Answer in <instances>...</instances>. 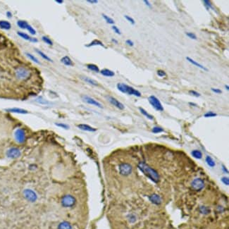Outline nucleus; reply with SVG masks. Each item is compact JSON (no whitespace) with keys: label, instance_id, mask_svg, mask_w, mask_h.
<instances>
[{"label":"nucleus","instance_id":"nucleus-32","mask_svg":"<svg viewBox=\"0 0 229 229\" xmlns=\"http://www.w3.org/2000/svg\"><path fill=\"white\" fill-rule=\"evenodd\" d=\"M36 102H38V103L41 104V105H48V104H49V102H48V101H47L46 100H44V98H42V97H37V100H36Z\"/></svg>","mask_w":229,"mask_h":229},{"label":"nucleus","instance_id":"nucleus-38","mask_svg":"<svg viewBox=\"0 0 229 229\" xmlns=\"http://www.w3.org/2000/svg\"><path fill=\"white\" fill-rule=\"evenodd\" d=\"M26 30H28V31L30 32V34H32V35H35V34H36V30H35V29H34L33 28H32V27L31 26V25H28V27H27Z\"/></svg>","mask_w":229,"mask_h":229},{"label":"nucleus","instance_id":"nucleus-23","mask_svg":"<svg viewBox=\"0 0 229 229\" xmlns=\"http://www.w3.org/2000/svg\"><path fill=\"white\" fill-rule=\"evenodd\" d=\"M82 79H83L85 82H86V83H88L89 84L92 85H94V86H97V85H99L98 83H97L96 81L92 79V78H88V77H82Z\"/></svg>","mask_w":229,"mask_h":229},{"label":"nucleus","instance_id":"nucleus-9","mask_svg":"<svg viewBox=\"0 0 229 229\" xmlns=\"http://www.w3.org/2000/svg\"><path fill=\"white\" fill-rule=\"evenodd\" d=\"M20 155H21V152H20V150L16 148H10L9 150H8L7 152H6V156H7L8 158L16 159L18 158Z\"/></svg>","mask_w":229,"mask_h":229},{"label":"nucleus","instance_id":"nucleus-29","mask_svg":"<svg viewBox=\"0 0 229 229\" xmlns=\"http://www.w3.org/2000/svg\"><path fill=\"white\" fill-rule=\"evenodd\" d=\"M139 110L140 111V112L142 113V114H143V115L145 116V117H146L147 118H148V119H150V120H153L154 117H153L152 115H150V114H148V113L146 111H145L144 109H143V108H141V107H140V108H139Z\"/></svg>","mask_w":229,"mask_h":229},{"label":"nucleus","instance_id":"nucleus-18","mask_svg":"<svg viewBox=\"0 0 229 229\" xmlns=\"http://www.w3.org/2000/svg\"><path fill=\"white\" fill-rule=\"evenodd\" d=\"M6 111L8 112L17 113V114H25L28 113V112H27L26 110H25V109H20V108H11V109H6Z\"/></svg>","mask_w":229,"mask_h":229},{"label":"nucleus","instance_id":"nucleus-31","mask_svg":"<svg viewBox=\"0 0 229 229\" xmlns=\"http://www.w3.org/2000/svg\"><path fill=\"white\" fill-rule=\"evenodd\" d=\"M102 17H103L104 19L106 20V22H107V23H109V24H112V25L114 24V20H113L112 18H110L109 16H107V15L104 14L103 13V14H102Z\"/></svg>","mask_w":229,"mask_h":229},{"label":"nucleus","instance_id":"nucleus-35","mask_svg":"<svg viewBox=\"0 0 229 229\" xmlns=\"http://www.w3.org/2000/svg\"><path fill=\"white\" fill-rule=\"evenodd\" d=\"M157 76L159 77H160V78H164V77H166V73L164 71H163V70H158L157 72Z\"/></svg>","mask_w":229,"mask_h":229},{"label":"nucleus","instance_id":"nucleus-36","mask_svg":"<svg viewBox=\"0 0 229 229\" xmlns=\"http://www.w3.org/2000/svg\"><path fill=\"white\" fill-rule=\"evenodd\" d=\"M164 129L161 127H158V126H156V127H154L152 129V132L154 133H159L161 132H163Z\"/></svg>","mask_w":229,"mask_h":229},{"label":"nucleus","instance_id":"nucleus-26","mask_svg":"<svg viewBox=\"0 0 229 229\" xmlns=\"http://www.w3.org/2000/svg\"><path fill=\"white\" fill-rule=\"evenodd\" d=\"M87 68H88L89 70H90V71H94V72H96V73L100 72V68H99L98 66L95 64H88L87 65Z\"/></svg>","mask_w":229,"mask_h":229},{"label":"nucleus","instance_id":"nucleus-6","mask_svg":"<svg viewBox=\"0 0 229 229\" xmlns=\"http://www.w3.org/2000/svg\"><path fill=\"white\" fill-rule=\"evenodd\" d=\"M23 195L27 200L30 202H35L37 200V196L35 191L31 189H25L23 191Z\"/></svg>","mask_w":229,"mask_h":229},{"label":"nucleus","instance_id":"nucleus-10","mask_svg":"<svg viewBox=\"0 0 229 229\" xmlns=\"http://www.w3.org/2000/svg\"><path fill=\"white\" fill-rule=\"evenodd\" d=\"M16 76L19 79H25L30 76V72L24 68H19L16 71Z\"/></svg>","mask_w":229,"mask_h":229},{"label":"nucleus","instance_id":"nucleus-3","mask_svg":"<svg viewBox=\"0 0 229 229\" xmlns=\"http://www.w3.org/2000/svg\"><path fill=\"white\" fill-rule=\"evenodd\" d=\"M76 202V198L71 195H64L61 199V204L64 207H72Z\"/></svg>","mask_w":229,"mask_h":229},{"label":"nucleus","instance_id":"nucleus-43","mask_svg":"<svg viewBox=\"0 0 229 229\" xmlns=\"http://www.w3.org/2000/svg\"><path fill=\"white\" fill-rule=\"evenodd\" d=\"M221 181L225 184V185H229V180L227 177H223L221 178Z\"/></svg>","mask_w":229,"mask_h":229},{"label":"nucleus","instance_id":"nucleus-50","mask_svg":"<svg viewBox=\"0 0 229 229\" xmlns=\"http://www.w3.org/2000/svg\"><path fill=\"white\" fill-rule=\"evenodd\" d=\"M56 2L58 3V4H62L63 2H64V1L63 0H56Z\"/></svg>","mask_w":229,"mask_h":229},{"label":"nucleus","instance_id":"nucleus-42","mask_svg":"<svg viewBox=\"0 0 229 229\" xmlns=\"http://www.w3.org/2000/svg\"><path fill=\"white\" fill-rule=\"evenodd\" d=\"M124 17L126 18V20H127L128 21L130 22V23H131V24H133V25L135 24V20L133 18H131V17H130L129 16H126V15Z\"/></svg>","mask_w":229,"mask_h":229},{"label":"nucleus","instance_id":"nucleus-17","mask_svg":"<svg viewBox=\"0 0 229 229\" xmlns=\"http://www.w3.org/2000/svg\"><path fill=\"white\" fill-rule=\"evenodd\" d=\"M61 62L63 64H64L65 66H72L73 65L72 60H71V59H70L69 56H65L64 57L61 58Z\"/></svg>","mask_w":229,"mask_h":229},{"label":"nucleus","instance_id":"nucleus-7","mask_svg":"<svg viewBox=\"0 0 229 229\" xmlns=\"http://www.w3.org/2000/svg\"><path fill=\"white\" fill-rule=\"evenodd\" d=\"M14 136L15 139L18 143H23L25 141V133L24 130L21 129H17L14 133Z\"/></svg>","mask_w":229,"mask_h":229},{"label":"nucleus","instance_id":"nucleus-12","mask_svg":"<svg viewBox=\"0 0 229 229\" xmlns=\"http://www.w3.org/2000/svg\"><path fill=\"white\" fill-rule=\"evenodd\" d=\"M106 97H107V100H108L112 105H114V107H116L119 109H121V110L124 109V105H123L121 102H119V100H117L116 98H114V97L112 96H107Z\"/></svg>","mask_w":229,"mask_h":229},{"label":"nucleus","instance_id":"nucleus-49","mask_svg":"<svg viewBox=\"0 0 229 229\" xmlns=\"http://www.w3.org/2000/svg\"><path fill=\"white\" fill-rule=\"evenodd\" d=\"M144 2L145 3V4H146L147 6H149V7H151V4H150V2H149L148 1H147V0H144Z\"/></svg>","mask_w":229,"mask_h":229},{"label":"nucleus","instance_id":"nucleus-8","mask_svg":"<svg viewBox=\"0 0 229 229\" xmlns=\"http://www.w3.org/2000/svg\"><path fill=\"white\" fill-rule=\"evenodd\" d=\"M82 99H83V100L85 102L89 104V105H94V106H95V107H99V108H101V109L103 108V106H102V104L100 103L99 102H97V101L95 100V99H93V98H92V97L88 96V95H83V96H82Z\"/></svg>","mask_w":229,"mask_h":229},{"label":"nucleus","instance_id":"nucleus-37","mask_svg":"<svg viewBox=\"0 0 229 229\" xmlns=\"http://www.w3.org/2000/svg\"><path fill=\"white\" fill-rule=\"evenodd\" d=\"M55 125H56V126H58V127L62 128V129H69V126H68L67 124H62V123H56Z\"/></svg>","mask_w":229,"mask_h":229},{"label":"nucleus","instance_id":"nucleus-16","mask_svg":"<svg viewBox=\"0 0 229 229\" xmlns=\"http://www.w3.org/2000/svg\"><path fill=\"white\" fill-rule=\"evenodd\" d=\"M186 59H187V60L189 62H190L191 64H193V65H195V66H197V67H198V68H199L202 70H203V71H208V69L206 67H204V66H202V64H199V63L196 62L195 61L193 60L192 59H191V58L189 57V56H187V57H186Z\"/></svg>","mask_w":229,"mask_h":229},{"label":"nucleus","instance_id":"nucleus-25","mask_svg":"<svg viewBox=\"0 0 229 229\" xmlns=\"http://www.w3.org/2000/svg\"><path fill=\"white\" fill-rule=\"evenodd\" d=\"M191 155H192V156L193 157H195V158L196 159H200L202 157V154L199 150H195L192 151V152H191Z\"/></svg>","mask_w":229,"mask_h":229},{"label":"nucleus","instance_id":"nucleus-14","mask_svg":"<svg viewBox=\"0 0 229 229\" xmlns=\"http://www.w3.org/2000/svg\"><path fill=\"white\" fill-rule=\"evenodd\" d=\"M78 128L79 129L84 131H88V132H95L97 131L96 129H94L92 126L87 124H79L78 125Z\"/></svg>","mask_w":229,"mask_h":229},{"label":"nucleus","instance_id":"nucleus-52","mask_svg":"<svg viewBox=\"0 0 229 229\" xmlns=\"http://www.w3.org/2000/svg\"><path fill=\"white\" fill-rule=\"evenodd\" d=\"M225 88H226V89H227V90H229V88H228V85H225Z\"/></svg>","mask_w":229,"mask_h":229},{"label":"nucleus","instance_id":"nucleus-28","mask_svg":"<svg viewBox=\"0 0 229 229\" xmlns=\"http://www.w3.org/2000/svg\"><path fill=\"white\" fill-rule=\"evenodd\" d=\"M205 161H206L207 164L210 167L215 166V162L214 161L213 159L210 156H207L206 159H205Z\"/></svg>","mask_w":229,"mask_h":229},{"label":"nucleus","instance_id":"nucleus-5","mask_svg":"<svg viewBox=\"0 0 229 229\" xmlns=\"http://www.w3.org/2000/svg\"><path fill=\"white\" fill-rule=\"evenodd\" d=\"M133 171V167L132 166L128 163H122L119 165V172L121 175L125 176H129L132 173Z\"/></svg>","mask_w":229,"mask_h":229},{"label":"nucleus","instance_id":"nucleus-45","mask_svg":"<svg viewBox=\"0 0 229 229\" xmlns=\"http://www.w3.org/2000/svg\"><path fill=\"white\" fill-rule=\"evenodd\" d=\"M211 90L212 92H214V93H216V94H221L222 93V91H221V90H219V89H217V88H211Z\"/></svg>","mask_w":229,"mask_h":229},{"label":"nucleus","instance_id":"nucleus-15","mask_svg":"<svg viewBox=\"0 0 229 229\" xmlns=\"http://www.w3.org/2000/svg\"><path fill=\"white\" fill-rule=\"evenodd\" d=\"M149 199H150V200L152 202L155 204H161L162 202L161 197L157 194H153L152 195H150V197H149Z\"/></svg>","mask_w":229,"mask_h":229},{"label":"nucleus","instance_id":"nucleus-4","mask_svg":"<svg viewBox=\"0 0 229 229\" xmlns=\"http://www.w3.org/2000/svg\"><path fill=\"white\" fill-rule=\"evenodd\" d=\"M148 101L152 107L156 109L157 111H159V112H163L164 107H162V103L160 102L159 100L157 97H156L155 95H151L148 97Z\"/></svg>","mask_w":229,"mask_h":229},{"label":"nucleus","instance_id":"nucleus-19","mask_svg":"<svg viewBox=\"0 0 229 229\" xmlns=\"http://www.w3.org/2000/svg\"><path fill=\"white\" fill-rule=\"evenodd\" d=\"M11 28V23L6 20H0V28L4 30H9Z\"/></svg>","mask_w":229,"mask_h":229},{"label":"nucleus","instance_id":"nucleus-11","mask_svg":"<svg viewBox=\"0 0 229 229\" xmlns=\"http://www.w3.org/2000/svg\"><path fill=\"white\" fill-rule=\"evenodd\" d=\"M204 181L202 180L201 178H195V180H193L192 183H191L192 188L197 191L201 190L204 188Z\"/></svg>","mask_w":229,"mask_h":229},{"label":"nucleus","instance_id":"nucleus-22","mask_svg":"<svg viewBox=\"0 0 229 229\" xmlns=\"http://www.w3.org/2000/svg\"><path fill=\"white\" fill-rule=\"evenodd\" d=\"M93 46H101V47H105V48H106L105 46L104 45L103 43H102V42H101V41L98 40H95L92 41L90 44H86V45H85V47H93Z\"/></svg>","mask_w":229,"mask_h":229},{"label":"nucleus","instance_id":"nucleus-1","mask_svg":"<svg viewBox=\"0 0 229 229\" xmlns=\"http://www.w3.org/2000/svg\"><path fill=\"white\" fill-rule=\"evenodd\" d=\"M138 168L140 169V170L145 174V176H147L149 178L151 179L153 182L158 183L159 181V175L157 173L156 170L152 168L151 166L146 164L144 162H140L138 164Z\"/></svg>","mask_w":229,"mask_h":229},{"label":"nucleus","instance_id":"nucleus-48","mask_svg":"<svg viewBox=\"0 0 229 229\" xmlns=\"http://www.w3.org/2000/svg\"><path fill=\"white\" fill-rule=\"evenodd\" d=\"M6 16H7L8 18H11V17H12V14H11V13L10 12V11H7V12H6Z\"/></svg>","mask_w":229,"mask_h":229},{"label":"nucleus","instance_id":"nucleus-39","mask_svg":"<svg viewBox=\"0 0 229 229\" xmlns=\"http://www.w3.org/2000/svg\"><path fill=\"white\" fill-rule=\"evenodd\" d=\"M186 35L190 39H192V40H197V36L193 32H186Z\"/></svg>","mask_w":229,"mask_h":229},{"label":"nucleus","instance_id":"nucleus-46","mask_svg":"<svg viewBox=\"0 0 229 229\" xmlns=\"http://www.w3.org/2000/svg\"><path fill=\"white\" fill-rule=\"evenodd\" d=\"M126 44H128V45L130 46V47H133V45H134V43H133V42L132 40H127L126 41Z\"/></svg>","mask_w":229,"mask_h":229},{"label":"nucleus","instance_id":"nucleus-34","mask_svg":"<svg viewBox=\"0 0 229 229\" xmlns=\"http://www.w3.org/2000/svg\"><path fill=\"white\" fill-rule=\"evenodd\" d=\"M42 40L44 41V42H45L46 44H49V45H52L53 44V42H52V41L50 40V39L49 38V37H46V36H42Z\"/></svg>","mask_w":229,"mask_h":229},{"label":"nucleus","instance_id":"nucleus-41","mask_svg":"<svg viewBox=\"0 0 229 229\" xmlns=\"http://www.w3.org/2000/svg\"><path fill=\"white\" fill-rule=\"evenodd\" d=\"M189 94L190 95H192V96H195L196 97H200V94H199V93H197V92L195 91V90H189Z\"/></svg>","mask_w":229,"mask_h":229},{"label":"nucleus","instance_id":"nucleus-21","mask_svg":"<svg viewBox=\"0 0 229 229\" xmlns=\"http://www.w3.org/2000/svg\"><path fill=\"white\" fill-rule=\"evenodd\" d=\"M58 229H72V226L69 222L62 221L58 225Z\"/></svg>","mask_w":229,"mask_h":229},{"label":"nucleus","instance_id":"nucleus-51","mask_svg":"<svg viewBox=\"0 0 229 229\" xmlns=\"http://www.w3.org/2000/svg\"><path fill=\"white\" fill-rule=\"evenodd\" d=\"M112 42H114L115 44H117L118 43V41L117 40H115V39H112Z\"/></svg>","mask_w":229,"mask_h":229},{"label":"nucleus","instance_id":"nucleus-40","mask_svg":"<svg viewBox=\"0 0 229 229\" xmlns=\"http://www.w3.org/2000/svg\"><path fill=\"white\" fill-rule=\"evenodd\" d=\"M217 114H215V113H214L212 112H209L207 113H206V114H204V117L206 118H210V117H216Z\"/></svg>","mask_w":229,"mask_h":229},{"label":"nucleus","instance_id":"nucleus-47","mask_svg":"<svg viewBox=\"0 0 229 229\" xmlns=\"http://www.w3.org/2000/svg\"><path fill=\"white\" fill-rule=\"evenodd\" d=\"M87 2L90 4H97L98 3V0H87Z\"/></svg>","mask_w":229,"mask_h":229},{"label":"nucleus","instance_id":"nucleus-30","mask_svg":"<svg viewBox=\"0 0 229 229\" xmlns=\"http://www.w3.org/2000/svg\"><path fill=\"white\" fill-rule=\"evenodd\" d=\"M26 56H28L29 59H30V60L33 61V62H35V64H40V61L38 60V59H37L36 57H35V56H33L32 54H30V53H26Z\"/></svg>","mask_w":229,"mask_h":229},{"label":"nucleus","instance_id":"nucleus-27","mask_svg":"<svg viewBox=\"0 0 229 229\" xmlns=\"http://www.w3.org/2000/svg\"><path fill=\"white\" fill-rule=\"evenodd\" d=\"M17 25H18V26L20 28L26 29L29 24L28 23H27L26 21H25V20H18V21H17Z\"/></svg>","mask_w":229,"mask_h":229},{"label":"nucleus","instance_id":"nucleus-44","mask_svg":"<svg viewBox=\"0 0 229 229\" xmlns=\"http://www.w3.org/2000/svg\"><path fill=\"white\" fill-rule=\"evenodd\" d=\"M112 29H113V30H114V31L116 32V33L118 34V35H121V34L120 30H119V29L116 26V25H113Z\"/></svg>","mask_w":229,"mask_h":229},{"label":"nucleus","instance_id":"nucleus-13","mask_svg":"<svg viewBox=\"0 0 229 229\" xmlns=\"http://www.w3.org/2000/svg\"><path fill=\"white\" fill-rule=\"evenodd\" d=\"M17 34H18V36L22 37V38L24 39V40H25L30 41V42H37V41H38L36 38H35V37H30L28 35H27L26 33H24V32H17Z\"/></svg>","mask_w":229,"mask_h":229},{"label":"nucleus","instance_id":"nucleus-20","mask_svg":"<svg viewBox=\"0 0 229 229\" xmlns=\"http://www.w3.org/2000/svg\"><path fill=\"white\" fill-rule=\"evenodd\" d=\"M100 73L102 76L106 77H113L114 76V75H115V73H114V71H111V70L109 69H107V68L102 69V71H100Z\"/></svg>","mask_w":229,"mask_h":229},{"label":"nucleus","instance_id":"nucleus-2","mask_svg":"<svg viewBox=\"0 0 229 229\" xmlns=\"http://www.w3.org/2000/svg\"><path fill=\"white\" fill-rule=\"evenodd\" d=\"M117 86L118 90L121 92V93L128 94V95H134V96H136L138 97H141V93H140L138 90H136V89L132 88V87L129 86V85L124 84V83H119L117 85Z\"/></svg>","mask_w":229,"mask_h":229},{"label":"nucleus","instance_id":"nucleus-33","mask_svg":"<svg viewBox=\"0 0 229 229\" xmlns=\"http://www.w3.org/2000/svg\"><path fill=\"white\" fill-rule=\"evenodd\" d=\"M203 3H204L205 7L207 8V10H209V8L214 9V8H213V6H212V4H211V1H207V0H204V1H203Z\"/></svg>","mask_w":229,"mask_h":229},{"label":"nucleus","instance_id":"nucleus-24","mask_svg":"<svg viewBox=\"0 0 229 229\" xmlns=\"http://www.w3.org/2000/svg\"><path fill=\"white\" fill-rule=\"evenodd\" d=\"M35 52H36L37 54H39V55H40L41 57L42 58H43V59H44V60H47V61H50V62H52V59H50V58L47 55V54H44V53L43 52H42V51H40V50H39V49H35Z\"/></svg>","mask_w":229,"mask_h":229}]
</instances>
